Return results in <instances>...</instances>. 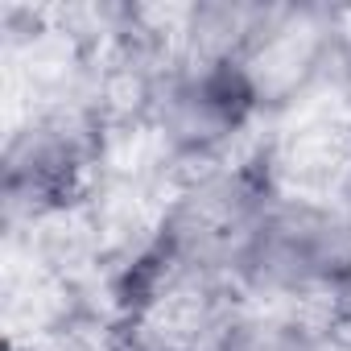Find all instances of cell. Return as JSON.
<instances>
[{
  "mask_svg": "<svg viewBox=\"0 0 351 351\" xmlns=\"http://www.w3.org/2000/svg\"><path fill=\"white\" fill-rule=\"evenodd\" d=\"M273 153L252 149L236 161L191 169L157 215L149 244V285L169 289H232L240 256L277 195ZM149 293V298H153Z\"/></svg>",
  "mask_w": 351,
  "mask_h": 351,
  "instance_id": "1",
  "label": "cell"
},
{
  "mask_svg": "<svg viewBox=\"0 0 351 351\" xmlns=\"http://www.w3.org/2000/svg\"><path fill=\"white\" fill-rule=\"evenodd\" d=\"M244 302L293 310L351 306V207L326 191L277 186L236 269Z\"/></svg>",
  "mask_w": 351,
  "mask_h": 351,
  "instance_id": "2",
  "label": "cell"
},
{
  "mask_svg": "<svg viewBox=\"0 0 351 351\" xmlns=\"http://www.w3.org/2000/svg\"><path fill=\"white\" fill-rule=\"evenodd\" d=\"M145 120L161 149L191 169L236 161L265 120V104L240 62L169 54L145 87Z\"/></svg>",
  "mask_w": 351,
  "mask_h": 351,
  "instance_id": "3",
  "label": "cell"
},
{
  "mask_svg": "<svg viewBox=\"0 0 351 351\" xmlns=\"http://www.w3.org/2000/svg\"><path fill=\"white\" fill-rule=\"evenodd\" d=\"M95 173V124L66 104L25 112L0 149V195L9 219L71 211Z\"/></svg>",
  "mask_w": 351,
  "mask_h": 351,
  "instance_id": "4",
  "label": "cell"
},
{
  "mask_svg": "<svg viewBox=\"0 0 351 351\" xmlns=\"http://www.w3.org/2000/svg\"><path fill=\"white\" fill-rule=\"evenodd\" d=\"M343 13L314 5H281L273 29L248 54L244 71L265 104V116L289 104H302L318 87H335L339 79V46H343Z\"/></svg>",
  "mask_w": 351,
  "mask_h": 351,
  "instance_id": "5",
  "label": "cell"
},
{
  "mask_svg": "<svg viewBox=\"0 0 351 351\" xmlns=\"http://www.w3.org/2000/svg\"><path fill=\"white\" fill-rule=\"evenodd\" d=\"M281 5L261 0H203L178 13L173 21V50L186 58H219V62H248L261 38L273 29Z\"/></svg>",
  "mask_w": 351,
  "mask_h": 351,
  "instance_id": "6",
  "label": "cell"
},
{
  "mask_svg": "<svg viewBox=\"0 0 351 351\" xmlns=\"http://www.w3.org/2000/svg\"><path fill=\"white\" fill-rule=\"evenodd\" d=\"M207 351H335V343L326 314L240 298L223 314Z\"/></svg>",
  "mask_w": 351,
  "mask_h": 351,
  "instance_id": "7",
  "label": "cell"
},
{
  "mask_svg": "<svg viewBox=\"0 0 351 351\" xmlns=\"http://www.w3.org/2000/svg\"><path fill=\"white\" fill-rule=\"evenodd\" d=\"M335 87L351 99V17H347V25H343V46H339V79H335Z\"/></svg>",
  "mask_w": 351,
  "mask_h": 351,
  "instance_id": "8",
  "label": "cell"
},
{
  "mask_svg": "<svg viewBox=\"0 0 351 351\" xmlns=\"http://www.w3.org/2000/svg\"><path fill=\"white\" fill-rule=\"evenodd\" d=\"M343 199H347V207H351V161H347V178H343V191H339Z\"/></svg>",
  "mask_w": 351,
  "mask_h": 351,
  "instance_id": "9",
  "label": "cell"
},
{
  "mask_svg": "<svg viewBox=\"0 0 351 351\" xmlns=\"http://www.w3.org/2000/svg\"><path fill=\"white\" fill-rule=\"evenodd\" d=\"M347 314H351V306H347Z\"/></svg>",
  "mask_w": 351,
  "mask_h": 351,
  "instance_id": "10",
  "label": "cell"
}]
</instances>
